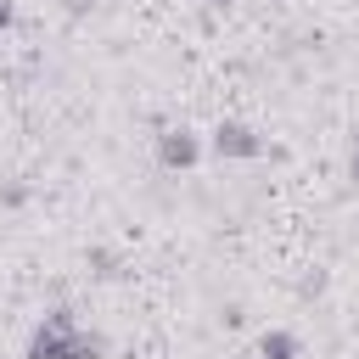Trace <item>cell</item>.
I'll use <instances>...</instances> for the list:
<instances>
[{
	"mask_svg": "<svg viewBox=\"0 0 359 359\" xmlns=\"http://www.w3.org/2000/svg\"><path fill=\"white\" fill-rule=\"evenodd\" d=\"M163 163H168V168H185V163H196V140H191L185 129L163 135Z\"/></svg>",
	"mask_w": 359,
	"mask_h": 359,
	"instance_id": "cell-2",
	"label": "cell"
},
{
	"mask_svg": "<svg viewBox=\"0 0 359 359\" xmlns=\"http://www.w3.org/2000/svg\"><path fill=\"white\" fill-rule=\"evenodd\" d=\"M213 146H219V157H258L264 146L252 140V129H241V123H224L219 135H213Z\"/></svg>",
	"mask_w": 359,
	"mask_h": 359,
	"instance_id": "cell-1",
	"label": "cell"
},
{
	"mask_svg": "<svg viewBox=\"0 0 359 359\" xmlns=\"http://www.w3.org/2000/svg\"><path fill=\"white\" fill-rule=\"evenodd\" d=\"M353 174H359V157H353Z\"/></svg>",
	"mask_w": 359,
	"mask_h": 359,
	"instance_id": "cell-3",
	"label": "cell"
},
{
	"mask_svg": "<svg viewBox=\"0 0 359 359\" xmlns=\"http://www.w3.org/2000/svg\"><path fill=\"white\" fill-rule=\"evenodd\" d=\"M213 6H224V0H213Z\"/></svg>",
	"mask_w": 359,
	"mask_h": 359,
	"instance_id": "cell-4",
	"label": "cell"
}]
</instances>
